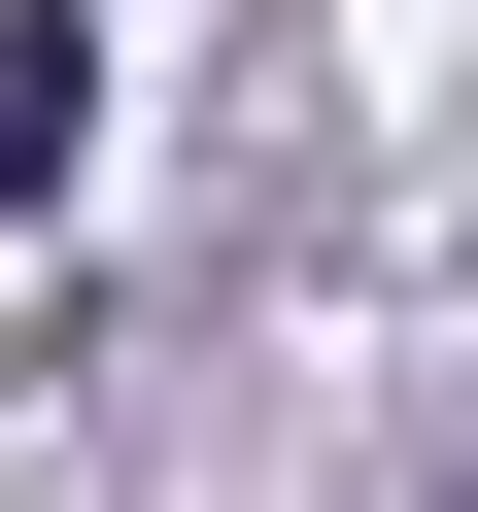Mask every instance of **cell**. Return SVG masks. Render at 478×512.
<instances>
[{
	"mask_svg": "<svg viewBox=\"0 0 478 512\" xmlns=\"http://www.w3.org/2000/svg\"><path fill=\"white\" fill-rule=\"evenodd\" d=\"M444 512H478V478H444Z\"/></svg>",
	"mask_w": 478,
	"mask_h": 512,
	"instance_id": "cell-2",
	"label": "cell"
},
{
	"mask_svg": "<svg viewBox=\"0 0 478 512\" xmlns=\"http://www.w3.org/2000/svg\"><path fill=\"white\" fill-rule=\"evenodd\" d=\"M69 103H103V0H0V205L69 171Z\"/></svg>",
	"mask_w": 478,
	"mask_h": 512,
	"instance_id": "cell-1",
	"label": "cell"
}]
</instances>
